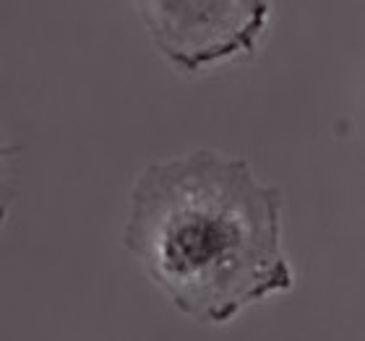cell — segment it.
<instances>
[{
	"label": "cell",
	"instance_id": "1",
	"mask_svg": "<svg viewBox=\"0 0 365 341\" xmlns=\"http://www.w3.org/2000/svg\"><path fill=\"white\" fill-rule=\"evenodd\" d=\"M284 196L251 162L214 149L152 162L128 196L123 248L182 315L225 326L295 287Z\"/></svg>",
	"mask_w": 365,
	"mask_h": 341
},
{
	"label": "cell",
	"instance_id": "2",
	"mask_svg": "<svg viewBox=\"0 0 365 341\" xmlns=\"http://www.w3.org/2000/svg\"><path fill=\"white\" fill-rule=\"evenodd\" d=\"M138 14L165 58L180 70L248 61L269 26V3H138Z\"/></svg>",
	"mask_w": 365,
	"mask_h": 341
}]
</instances>
